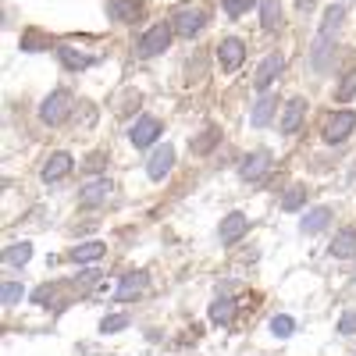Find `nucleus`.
Returning <instances> with one entry per match:
<instances>
[{
    "instance_id": "nucleus-8",
    "label": "nucleus",
    "mask_w": 356,
    "mask_h": 356,
    "mask_svg": "<svg viewBox=\"0 0 356 356\" xmlns=\"http://www.w3.org/2000/svg\"><path fill=\"white\" fill-rule=\"evenodd\" d=\"M282 68H285V57L282 54H267L264 61H260V68H257V75H253V86L260 89V93H267L271 82L282 75Z\"/></svg>"
},
{
    "instance_id": "nucleus-19",
    "label": "nucleus",
    "mask_w": 356,
    "mask_h": 356,
    "mask_svg": "<svg viewBox=\"0 0 356 356\" xmlns=\"http://www.w3.org/2000/svg\"><path fill=\"white\" fill-rule=\"evenodd\" d=\"M275 111H278V100L275 97H260L257 104H253V114H250V122H253V129H267L271 125V118H275Z\"/></svg>"
},
{
    "instance_id": "nucleus-11",
    "label": "nucleus",
    "mask_w": 356,
    "mask_h": 356,
    "mask_svg": "<svg viewBox=\"0 0 356 356\" xmlns=\"http://www.w3.org/2000/svg\"><path fill=\"white\" fill-rule=\"evenodd\" d=\"M72 168H75V164H72V154L57 150V154H50V157H47V164H43V171H40V175H43V182H47V186H54V182H61L65 175H72Z\"/></svg>"
},
{
    "instance_id": "nucleus-10",
    "label": "nucleus",
    "mask_w": 356,
    "mask_h": 356,
    "mask_svg": "<svg viewBox=\"0 0 356 356\" xmlns=\"http://www.w3.org/2000/svg\"><path fill=\"white\" fill-rule=\"evenodd\" d=\"M150 289V275L146 271H132V275H125L122 282H118V292H114V300H122V303H129V300H139V296Z\"/></svg>"
},
{
    "instance_id": "nucleus-35",
    "label": "nucleus",
    "mask_w": 356,
    "mask_h": 356,
    "mask_svg": "<svg viewBox=\"0 0 356 356\" xmlns=\"http://www.w3.org/2000/svg\"><path fill=\"white\" fill-rule=\"evenodd\" d=\"M107 168V154H89V161H86V171L89 175H97V171H104Z\"/></svg>"
},
{
    "instance_id": "nucleus-25",
    "label": "nucleus",
    "mask_w": 356,
    "mask_h": 356,
    "mask_svg": "<svg viewBox=\"0 0 356 356\" xmlns=\"http://www.w3.org/2000/svg\"><path fill=\"white\" fill-rule=\"evenodd\" d=\"M324 57L332 61V36H317V43H314V54H310V61H314V68L317 72H324Z\"/></svg>"
},
{
    "instance_id": "nucleus-2",
    "label": "nucleus",
    "mask_w": 356,
    "mask_h": 356,
    "mask_svg": "<svg viewBox=\"0 0 356 356\" xmlns=\"http://www.w3.org/2000/svg\"><path fill=\"white\" fill-rule=\"evenodd\" d=\"M356 129V114L353 111H332V114H324V122H321V136L324 143H346Z\"/></svg>"
},
{
    "instance_id": "nucleus-24",
    "label": "nucleus",
    "mask_w": 356,
    "mask_h": 356,
    "mask_svg": "<svg viewBox=\"0 0 356 356\" xmlns=\"http://www.w3.org/2000/svg\"><path fill=\"white\" fill-rule=\"evenodd\" d=\"M303 207H307V189H303V186H292V189L282 196V211H289V214L303 211Z\"/></svg>"
},
{
    "instance_id": "nucleus-20",
    "label": "nucleus",
    "mask_w": 356,
    "mask_h": 356,
    "mask_svg": "<svg viewBox=\"0 0 356 356\" xmlns=\"http://www.w3.org/2000/svg\"><path fill=\"white\" fill-rule=\"evenodd\" d=\"M328 253H332V257H339V260L356 257V232H353V228H342V232L335 235V239H332Z\"/></svg>"
},
{
    "instance_id": "nucleus-18",
    "label": "nucleus",
    "mask_w": 356,
    "mask_h": 356,
    "mask_svg": "<svg viewBox=\"0 0 356 356\" xmlns=\"http://www.w3.org/2000/svg\"><path fill=\"white\" fill-rule=\"evenodd\" d=\"M328 221H332L328 207H314V211H307V214L300 218V232H303V235H317V232L328 228Z\"/></svg>"
},
{
    "instance_id": "nucleus-22",
    "label": "nucleus",
    "mask_w": 356,
    "mask_h": 356,
    "mask_svg": "<svg viewBox=\"0 0 356 356\" xmlns=\"http://www.w3.org/2000/svg\"><path fill=\"white\" fill-rule=\"evenodd\" d=\"M29 260H33V243H15L4 250V264L8 267H25Z\"/></svg>"
},
{
    "instance_id": "nucleus-6",
    "label": "nucleus",
    "mask_w": 356,
    "mask_h": 356,
    "mask_svg": "<svg viewBox=\"0 0 356 356\" xmlns=\"http://www.w3.org/2000/svg\"><path fill=\"white\" fill-rule=\"evenodd\" d=\"M267 171H271V154H267V150H257V154H250V157L239 164V178H243V182H250V186L264 182Z\"/></svg>"
},
{
    "instance_id": "nucleus-29",
    "label": "nucleus",
    "mask_w": 356,
    "mask_h": 356,
    "mask_svg": "<svg viewBox=\"0 0 356 356\" xmlns=\"http://www.w3.org/2000/svg\"><path fill=\"white\" fill-rule=\"evenodd\" d=\"M253 4H260V0H221V8H225L228 18H243Z\"/></svg>"
},
{
    "instance_id": "nucleus-7",
    "label": "nucleus",
    "mask_w": 356,
    "mask_h": 356,
    "mask_svg": "<svg viewBox=\"0 0 356 356\" xmlns=\"http://www.w3.org/2000/svg\"><path fill=\"white\" fill-rule=\"evenodd\" d=\"M218 61H221V68L225 72H235L243 61H246V43L239 40V36H228V40H221L218 43Z\"/></svg>"
},
{
    "instance_id": "nucleus-36",
    "label": "nucleus",
    "mask_w": 356,
    "mask_h": 356,
    "mask_svg": "<svg viewBox=\"0 0 356 356\" xmlns=\"http://www.w3.org/2000/svg\"><path fill=\"white\" fill-rule=\"evenodd\" d=\"M100 278H104L100 271H89V275H79V278H75V289H89V285H93V282H100Z\"/></svg>"
},
{
    "instance_id": "nucleus-21",
    "label": "nucleus",
    "mask_w": 356,
    "mask_h": 356,
    "mask_svg": "<svg viewBox=\"0 0 356 356\" xmlns=\"http://www.w3.org/2000/svg\"><path fill=\"white\" fill-rule=\"evenodd\" d=\"M207 314H211V321H214V324H232V321H235V314H239V303L228 300V296H221V300H214V303H211V310H207Z\"/></svg>"
},
{
    "instance_id": "nucleus-13",
    "label": "nucleus",
    "mask_w": 356,
    "mask_h": 356,
    "mask_svg": "<svg viewBox=\"0 0 356 356\" xmlns=\"http://www.w3.org/2000/svg\"><path fill=\"white\" fill-rule=\"evenodd\" d=\"M107 15H111L114 22H122V25H132V22L143 18V0H111Z\"/></svg>"
},
{
    "instance_id": "nucleus-1",
    "label": "nucleus",
    "mask_w": 356,
    "mask_h": 356,
    "mask_svg": "<svg viewBox=\"0 0 356 356\" xmlns=\"http://www.w3.org/2000/svg\"><path fill=\"white\" fill-rule=\"evenodd\" d=\"M207 22H211V15H207V4H186V8L175 11V33L186 36V40H193V36H200L203 29H207Z\"/></svg>"
},
{
    "instance_id": "nucleus-31",
    "label": "nucleus",
    "mask_w": 356,
    "mask_h": 356,
    "mask_svg": "<svg viewBox=\"0 0 356 356\" xmlns=\"http://www.w3.org/2000/svg\"><path fill=\"white\" fill-rule=\"evenodd\" d=\"M22 296H25V289H22L18 282H4V289H0V303H4V307H15Z\"/></svg>"
},
{
    "instance_id": "nucleus-26",
    "label": "nucleus",
    "mask_w": 356,
    "mask_h": 356,
    "mask_svg": "<svg viewBox=\"0 0 356 356\" xmlns=\"http://www.w3.org/2000/svg\"><path fill=\"white\" fill-rule=\"evenodd\" d=\"M342 22H346V11L342 8H328V15H324V22H321V33L324 36H335Z\"/></svg>"
},
{
    "instance_id": "nucleus-12",
    "label": "nucleus",
    "mask_w": 356,
    "mask_h": 356,
    "mask_svg": "<svg viewBox=\"0 0 356 356\" xmlns=\"http://www.w3.org/2000/svg\"><path fill=\"white\" fill-rule=\"evenodd\" d=\"M171 164H175V146H157V150L150 154V161H146V178L161 182V178L171 171Z\"/></svg>"
},
{
    "instance_id": "nucleus-14",
    "label": "nucleus",
    "mask_w": 356,
    "mask_h": 356,
    "mask_svg": "<svg viewBox=\"0 0 356 356\" xmlns=\"http://www.w3.org/2000/svg\"><path fill=\"white\" fill-rule=\"evenodd\" d=\"M107 196H111L107 178H89V182L82 186V193H79V203L82 207H100V203H107Z\"/></svg>"
},
{
    "instance_id": "nucleus-5",
    "label": "nucleus",
    "mask_w": 356,
    "mask_h": 356,
    "mask_svg": "<svg viewBox=\"0 0 356 356\" xmlns=\"http://www.w3.org/2000/svg\"><path fill=\"white\" fill-rule=\"evenodd\" d=\"M164 129H161V122L154 114H143L139 122L129 129V139H132V146H139V150H146V146H154L157 143V136H161Z\"/></svg>"
},
{
    "instance_id": "nucleus-9",
    "label": "nucleus",
    "mask_w": 356,
    "mask_h": 356,
    "mask_svg": "<svg viewBox=\"0 0 356 356\" xmlns=\"http://www.w3.org/2000/svg\"><path fill=\"white\" fill-rule=\"evenodd\" d=\"M246 232H250V221H246V214H239V211H235V214H225V221L218 225V239H221L225 246H235V243H239Z\"/></svg>"
},
{
    "instance_id": "nucleus-23",
    "label": "nucleus",
    "mask_w": 356,
    "mask_h": 356,
    "mask_svg": "<svg viewBox=\"0 0 356 356\" xmlns=\"http://www.w3.org/2000/svg\"><path fill=\"white\" fill-rule=\"evenodd\" d=\"M260 25H264V29H278V25H282L278 0H260Z\"/></svg>"
},
{
    "instance_id": "nucleus-3",
    "label": "nucleus",
    "mask_w": 356,
    "mask_h": 356,
    "mask_svg": "<svg viewBox=\"0 0 356 356\" xmlns=\"http://www.w3.org/2000/svg\"><path fill=\"white\" fill-rule=\"evenodd\" d=\"M72 111V93L68 89H54V93L40 104V122L43 125H61Z\"/></svg>"
},
{
    "instance_id": "nucleus-4",
    "label": "nucleus",
    "mask_w": 356,
    "mask_h": 356,
    "mask_svg": "<svg viewBox=\"0 0 356 356\" xmlns=\"http://www.w3.org/2000/svg\"><path fill=\"white\" fill-rule=\"evenodd\" d=\"M168 43H171V25H168V22H157L150 33L139 40L136 50H139V57H157V54L168 50Z\"/></svg>"
},
{
    "instance_id": "nucleus-28",
    "label": "nucleus",
    "mask_w": 356,
    "mask_h": 356,
    "mask_svg": "<svg viewBox=\"0 0 356 356\" xmlns=\"http://www.w3.org/2000/svg\"><path fill=\"white\" fill-rule=\"evenodd\" d=\"M296 332V321L289 317V314H278V317H271V335L275 339H289Z\"/></svg>"
},
{
    "instance_id": "nucleus-30",
    "label": "nucleus",
    "mask_w": 356,
    "mask_h": 356,
    "mask_svg": "<svg viewBox=\"0 0 356 356\" xmlns=\"http://www.w3.org/2000/svg\"><path fill=\"white\" fill-rule=\"evenodd\" d=\"M218 143H221V132H218V129H207L200 139H193V150H196V154H207V150H211V146H218Z\"/></svg>"
},
{
    "instance_id": "nucleus-34",
    "label": "nucleus",
    "mask_w": 356,
    "mask_h": 356,
    "mask_svg": "<svg viewBox=\"0 0 356 356\" xmlns=\"http://www.w3.org/2000/svg\"><path fill=\"white\" fill-rule=\"evenodd\" d=\"M339 332H342V335H356V310H346V314L339 317Z\"/></svg>"
},
{
    "instance_id": "nucleus-15",
    "label": "nucleus",
    "mask_w": 356,
    "mask_h": 356,
    "mask_svg": "<svg viewBox=\"0 0 356 356\" xmlns=\"http://www.w3.org/2000/svg\"><path fill=\"white\" fill-rule=\"evenodd\" d=\"M303 114H307V100H300V97L285 100V114H282V132H285V136H296V132H300V125H303Z\"/></svg>"
},
{
    "instance_id": "nucleus-27",
    "label": "nucleus",
    "mask_w": 356,
    "mask_h": 356,
    "mask_svg": "<svg viewBox=\"0 0 356 356\" xmlns=\"http://www.w3.org/2000/svg\"><path fill=\"white\" fill-rule=\"evenodd\" d=\"M122 328H129V314H111L100 321V335H118Z\"/></svg>"
},
{
    "instance_id": "nucleus-32",
    "label": "nucleus",
    "mask_w": 356,
    "mask_h": 356,
    "mask_svg": "<svg viewBox=\"0 0 356 356\" xmlns=\"http://www.w3.org/2000/svg\"><path fill=\"white\" fill-rule=\"evenodd\" d=\"M356 97V72H346V79L335 89V100H353Z\"/></svg>"
},
{
    "instance_id": "nucleus-33",
    "label": "nucleus",
    "mask_w": 356,
    "mask_h": 356,
    "mask_svg": "<svg viewBox=\"0 0 356 356\" xmlns=\"http://www.w3.org/2000/svg\"><path fill=\"white\" fill-rule=\"evenodd\" d=\"M54 292H57V285H40L33 292V303L36 307H54Z\"/></svg>"
},
{
    "instance_id": "nucleus-16",
    "label": "nucleus",
    "mask_w": 356,
    "mask_h": 356,
    "mask_svg": "<svg viewBox=\"0 0 356 356\" xmlns=\"http://www.w3.org/2000/svg\"><path fill=\"white\" fill-rule=\"evenodd\" d=\"M57 57H61V65H65L68 72H86V68L97 65L93 54H79L75 47H57Z\"/></svg>"
},
{
    "instance_id": "nucleus-17",
    "label": "nucleus",
    "mask_w": 356,
    "mask_h": 356,
    "mask_svg": "<svg viewBox=\"0 0 356 356\" xmlns=\"http://www.w3.org/2000/svg\"><path fill=\"white\" fill-rule=\"evenodd\" d=\"M104 253H107V246L100 243V239H89V243H79V246H72V264H97V260H104Z\"/></svg>"
}]
</instances>
